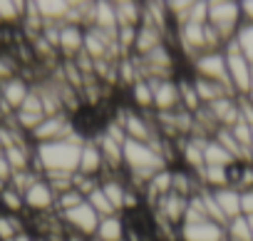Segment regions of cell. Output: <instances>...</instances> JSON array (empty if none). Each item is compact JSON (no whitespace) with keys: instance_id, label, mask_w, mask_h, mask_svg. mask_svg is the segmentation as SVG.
<instances>
[{"instance_id":"484cf974","label":"cell","mask_w":253,"mask_h":241,"mask_svg":"<svg viewBox=\"0 0 253 241\" xmlns=\"http://www.w3.org/2000/svg\"><path fill=\"white\" fill-rule=\"evenodd\" d=\"M236 43H238L243 57H246V60L251 62V67H253V25L243 23V25L238 28V33H236Z\"/></svg>"},{"instance_id":"3957f363","label":"cell","mask_w":253,"mask_h":241,"mask_svg":"<svg viewBox=\"0 0 253 241\" xmlns=\"http://www.w3.org/2000/svg\"><path fill=\"white\" fill-rule=\"evenodd\" d=\"M223 57H226V70H228V82L236 92V97H246L251 90V62L243 57L236 38L226 43L223 48Z\"/></svg>"},{"instance_id":"277c9868","label":"cell","mask_w":253,"mask_h":241,"mask_svg":"<svg viewBox=\"0 0 253 241\" xmlns=\"http://www.w3.org/2000/svg\"><path fill=\"white\" fill-rule=\"evenodd\" d=\"M75 132L77 130L70 122V114L67 112H60V114L45 117L28 137H30V142L35 147V145H47V142H57V140H70Z\"/></svg>"},{"instance_id":"8992f818","label":"cell","mask_w":253,"mask_h":241,"mask_svg":"<svg viewBox=\"0 0 253 241\" xmlns=\"http://www.w3.org/2000/svg\"><path fill=\"white\" fill-rule=\"evenodd\" d=\"M189 65H191V70H194V77H204V80L218 82V85H223V87H228V90L233 92V87H231V82H228V70H226L223 50H221V52H204V55H199L194 62H189ZM233 95H236V92H233Z\"/></svg>"},{"instance_id":"9c48e42d","label":"cell","mask_w":253,"mask_h":241,"mask_svg":"<svg viewBox=\"0 0 253 241\" xmlns=\"http://www.w3.org/2000/svg\"><path fill=\"white\" fill-rule=\"evenodd\" d=\"M23 201H25V209L35 211V214H50L55 209V201H57V194L52 192V187L47 184L45 177H40L25 194H23Z\"/></svg>"},{"instance_id":"7a4b0ae2","label":"cell","mask_w":253,"mask_h":241,"mask_svg":"<svg viewBox=\"0 0 253 241\" xmlns=\"http://www.w3.org/2000/svg\"><path fill=\"white\" fill-rule=\"evenodd\" d=\"M209 25L226 43L233 40L238 28L243 25L241 3H231V0H213V3H209Z\"/></svg>"},{"instance_id":"ba28073f","label":"cell","mask_w":253,"mask_h":241,"mask_svg":"<svg viewBox=\"0 0 253 241\" xmlns=\"http://www.w3.org/2000/svg\"><path fill=\"white\" fill-rule=\"evenodd\" d=\"M147 82L152 85V92H154V112L157 114H167V112L181 109L176 80H147Z\"/></svg>"},{"instance_id":"cb8c5ba5","label":"cell","mask_w":253,"mask_h":241,"mask_svg":"<svg viewBox=\"0 0 253 241\" xmlns=\"http://www.w3.org/2000/svg\"><path fill=\"white\" fill-rule=\"evenodd\" d=\"M0 206L5 209V214H23V209H25V201H23V194L20 192H15L10 184H8V189L0 194Z\"/></svg>"},{"instance_id":"8fae6325","label":"cell","mask_w":253,"mask_h":241,"mask_svg":"<svg viewBox=\"0 0 253 241\" xmlns=\"http://www.w3.org/2000/svg\"><path fill=\"white\" fill-rule=\"evenodd\" d=\"M30 90H33V87H30L20 75H15V77H10V80H5V82H0V99H3V102L10 107V112L15 114V112L23 107V102L28 99Z\"/></svg>"},{"instance_id":"7402d4cb","label":"cell","mask_w":253,"mask_h":241,"mask_svg":"<svg viewBox=\"0 0 253 241\" xmlns=\"http://www.w3.org/2000/svg\"><path fill=\"white\" fill-rule=\"evenodd\" d=\"M226 241H253L246 216H236L226 224Z\"/></svg>"},{"instance_id":"52a82bcc","label":"cell","mask_w":253,"mask_h":241,"mask_svg":"<svg viewBox=\"0 0 253 241\" xmlns=\"http://www.w3.org/2000/svg\"><path fill=\"white\" fill-rule=\"evenodd\" d=\"M47 114H45V107H42V99H40V95L35 92V87L30 90V95H28V99L23 102V107L13 114V119H15V125H18V130H23L25 135H30L42 119H45Z\"/></svg>"},{"instance_id":"4316f807","label":"cell","mask_w":253,"mask_h":241,"mask_svg":"<svg viewBox=\"0 0 253 241\" xmlns=\"http://www.w3.org/2000/svg\"><path fill=\"white\" fill-rule=\"evenodd\" d=\"M82 201H87L77 189H70V192H65V194H60L57 196V201H55V209L62 214V211H70V209H75V206H80Z\"/></svg>"},{"instance_id":"7c38bea8","label":"cell","mask_w":253,"mask_h":241,"mask_svg":"<svg viewBox=\"0 0 253 241\" xmlns=\"http://www.w3.org/2000/svg\"><path fill=\"white\" fill-rule=\"evenodd\" d=\"M57 50L65 55V60H75L84 50V28L80 25H60V45Z\"/></svg>"},{"instance_id":"d590c367","label":"cell","mask_w":253,"mask_h":241,"mask_svg":"<svg viewBox=\"0 0 253 241\" xmlns=\"http://www.w3.org/2000/svg\"><path fill=\"white\" fill-rule=\"evenodd\" d=\"M89 241H97V239H89Z\"/></svg>"},{"instance_id":"e575fe53","label":"cell","mask_w":253,"mask_h":241,"mask_svg":"<svg viewBox=\"0 0 253 241\" xmlns=\"http://www.w3.org/2000/svg\"><path fill=\"white\" fill-rule=\"evenodd\" d=\"M251 157H253V127H251Z\"/></svg>"},{"instance_id":"ffe728a7","label":"cell","mask_w":253,"mask_h":241,"mask_svg":"<svg viewBox=\"0 0 253 241\" xmlns=\"http://www.w3.org/2000/svg\"><path fill=\"white\" fill-rule=\"evenodd\" d=\"M204 164L206 167H231L233 164V157L213 140H209L204 145Z\"/></svg>"},{"instance_id":"1f68e13d","label":"cell","mask_w":253,"mask_h":241,"mask_svg":"<svg viewBox=\"0 0 253 241\" xmlns=\"http://www.w3.org/2000/svg\"><path fill=\"white\" fill-rule=\"evenodd\" d=\"M241 13H243V23L253 25V3H241Z\"/></svg>"},{"instance_id":"6da1fadb","label":"cell","mask_w":253,"mask_h":241,"mask_svg":"<svg viewBox=\"0 0 253 241\" xmlns=\"http://www.w3.org/2000/svg\"><path fill=\"white\" fill-rule=\"evenodd\" d=\"M87 135H72L70 140H57L47 145H35L33 149V169L42 177H75L80 169L82 145Z\"/></svg>"},{"instance_id":"30bf717a","label":"cell","mask_w":253,"mask_h":241,"mask_svg":"<svg viewBox=\"0 0 253 241\" xmlns=\"http://www.w3.org/2000/svg\"><path fill=\"white\" fill-rule=\"evenodd\" d=\"M179 241H226V229L213 221H191L179 226Z\"/></svg>"},{"instance_id":"4dcf8cb0","label":"cell","mask_w":253,"mask_h":241,"mask_svg":"<svg viewBox=\"0 0 253 241\" xmlns=\"http://www.w3.org/2000/svg\"><path fill=\"white\" fill-rule=\"evenodd\" d=\"M10 177H13V167L8 164L5 154L0 152V179H3V182H8V184H10Z\"/></svg>"},{"instance_id":"44dd1931","label":"cell","mask_w":253,"mask_h":241,"mask_svg":"<svg viewBox=\"0 0 253 241\" xmlns=\"http://www.w3.org/2000/svg\"><path fill=\"white\" fill-rule=\"evenodd\" d=\"M28 3H13V0H0V25H13L25 18Z\"/></svg>"},{"instance_id":"83f0119b","label":"cell","mask_w":253,"mask_h":241,"mask_svg":"<svg viewBox=\"0 0 253 241\" xmlns=\"http://www.w3.org/2000/svg\"><path fill=\"white\" fill-rule=\"evenodd\" d=\"M228 132L233 135V140H236V145H238L241 149H248V152H251V127L243 122V119H238V122H236Z\"/></svg>"},{"instance_id":"d4e9b609","label":"cell","mask_w":253,"mask_h":241,"mask_svg":"<svg viewBox=\"0 0 253 241\" xmlns=\"http://www.w3.org/2000/svg\"><path fill=\"white\" fill-rule=\"evenodd\" d=\"M87 204L97 211V216H99V219H107V216H114V214H117V211H114V206L109 204V199L104 196V192H102V189H94V192L87 196Z\"/></svg>"},{"instance_id":"5b68a950","label":"cell","mask_w":253,"mask_h":241,"mask_svg":"<svg viewBox=\"0 0 253 241\" xmlns=\"http://www.w3.org/2000/svg\"><path fill=\"white\" fill-rule=\"evenodd\" d=\"M60 221L67 226L70 234H77V236H84V239H94L97 226H99V216L87 201H82L80 206H75L70 211H62Z\"/></svg>"},{"instance_id":"2e32d148","label":"cell","mask_w":253,"mask_h":241,"mask_svg":"<svg viewBox=\"0 0 253 241\" xmlns=\"http://www.w3.org/2000/svg\"><path fill=\"white\" fill-rule=\"evenodd\" d=\"M194 87H196V95H199L204 107H209L211 102H216L221 97H236L228 87H223L218 82H211V80H204V77H194Z\"/></svg>"},{"instance_id":"f1b7e54d","label":"cell","mask_w":253,"mask_h":241,"mask_svg":"<svg viewBox=\"0 0 253 241\" xmlns=\"http://www.w3.org/2000/svg\"><path fill=\"white\" fill-rule=\"evenodd\" d=\"M10 77H15V65L8 55H0V82H5Z\"/></svg>"},{"instance_id":"ac0fdd59","label":"cell","mask_w":253,"mask_h":241,"mask_svg":"<svg viewBox=\"0 0 253 241\" xmlns=\"http://www.w3.org/2000/svg\"><path fill=\"white\" fill-rule=\"evenodd\" d=\"M129 99L137 112H154V92L147 80H137L129 87Z\"/></svg>"},{"instance_id":"d6986e66","label":"cell","mask_w":253,"mask_h":241,"mask_svg":"<svg viewBox=\"0 0 253 241\" xmlns=\"http://www.w3.org/2000/svg\"><path fill=\"white\" fill-rule=\"evenodd\" d=\"M213 196H216V201H218V206H221V211H223V216H226L228 221L236 219V216H243V214H241V192H238V189L226 187V189L213 192Z\"/></svg>"},{"instance_id":"f546056e","label":"cell","mask_w":253,"mask_h":241,"mask_svg":"<svg viewBox=\"0 0 253 241\" xmlns=\"http://www.w3.org/2000/svg\"><path fill=\"white\" fill-rule=\"evenodd\" d=\"M241 214L243 216H253V189L241 192Z\"/></svg>"},{"instance_id":"e0dca14e","label":"cell","mask_w":253,"mask_h":241,"mask_svg":"<svg viewBox=\"0 0 253 241\" xmlns=\"http://www.w3.org/2000/svg\"><path fill=\"white\" fill-rule=\"evenodd\" d=\"M114 13H117L119 28H139L142 25V15H144V5L119 0V3H114Z\"/></svg>"},{"instance_id":"9a60e30c","label":"cell","mask_w":253,"mask_h":241,"mask_svg":"<svg viewBox=\"0 0 253 241\" xmlns=\"http://www.w3.org/2000/svg\"><path fill=\"white\" fill-rule=\"evenodd\" d=\"M94 239L97 241H126V224H124L122 214L99 219V226H97Z\"/></svg>"},{"instance_id":"836d02e7","label":"cell","mask_w":253,"mask_h":241,"mask_svg":"<svg viewBox=\"0 0 253 241\" xmlns=\"http://www.w3.org/2000/svg\"><path fill=\"white\" fill-rule=\"evenodd\" d=\"M248 219V226H251V239H253V216H246Z\"/></svg>"},{"instance_id":"603a6c76","label":"cell","mask_w":253,"mask_h":241,"mask_svg":"<svg viewBox=\"0 0 253 241\" xmlns=\"http://www.w3.org/2000/svg\"><path fill=\"white\" fill-rule=\"evenodd\" d=\"M20 231H25V226L18 214H5V211L0 214V241H10Z\"/></svg>"},{"instance_id":"d6a6232c","label":"cell","mask_w":253,"mask_h":241,"mask_svg":"<svg viewBox=\"0 0 253 241\" xmlns=\"http://www.w3.org/2000/svg\"><path fill=\"white\" fill-rule=\"evenodd\" d=\"M10 241H35V239H33V234H30V231H20V234H18V236H13Z\"/></svg>"},{"instance_id":"4fadbf2b","label":"cell","mask_w":253,"mask_h":241,"mask_svg":"<svg viewBox=\"0 0 253 241\" xmlns=\"http://www.w3.org/2000/svg\"><path fill=\"white\" fill-rule=\"evenodd\" d=\"M89 28L109 35L117 40V33H119V23H117V13H114V3H94L92 8V23Z\"/></svg>"},{"instance_id":"5bb4252c","label":"cell","mask_w":253,"mask_h":241,"mask_svg":"<svg viewBox=\"0 0 253 241\" xmlns=\"http://www.w3.org/2000/svg\"><path fill=\"white\" fill-rule=\"evenodd\" d=\"M102 172H104V159H102V154H99L94 140L89 137V140L82 145L77 174H84V177H102Z\"/></svg>"}]
</instances>
